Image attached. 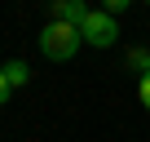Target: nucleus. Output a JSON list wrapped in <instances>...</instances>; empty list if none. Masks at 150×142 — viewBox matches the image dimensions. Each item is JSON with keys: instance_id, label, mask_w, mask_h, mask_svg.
<instances>
[{"instance_id": "2", "label": "nucleus", "mask_w": 150, "mask_h": 142, "mask_svg": "<svg viewBox=\"0 0 150 142\" xmlns=\"http://www.w3.org/2000/svg\"><path fill=\"white\" fill-rule=\"evenodd\" d=\"M80 36H84V44H93V49H110V44L119 40V22H115V14H106V9H88V18L80 22Z\"/></svg>"}, {"instance_id": "5", "label": "nucleus", "mask_w": 150, "mask_h": 142, "mask_svg": "<svg viewBox=\"0 0 150 142\" xmlns=\"http://www.w3.org/2000/svg\"><path fill=\"white\" fill-rule=\"evenodd\" d=\"M128 71H137V76H146V71H150V49H128Z\"/></svg>"}, {"instance_id": "6", "label": "nucleus", "mask_w": 150, "mask_h": 142, "mask_svg": "<svg viewBox=\"0 0 150 142\" xmlns=\"http://www.w3.org/2000/svg\"><path fill=\"white\" fill-rule=\"evenodd\" d=\"M137 98H141V107L150 111V71H146V76L137 80Z\"/></svg>"}, {"instance_id": "3", "label": "nucleus", "mask_w": 150, "mask_h": 142, "mask_svg": "<svg viewBox=\"0 0 150 142\" xmlns=\"http://www.w3.org/2000/svg\"><path fill=\"white\" fill-rule=\"evenodd\" d=\"M84 18H88L84 0H53V22H75V27H80Z\"/></svg>"}, {"instance_id": "7", "label": "nucleus", "mask_w": 150, "mask_h": 142, "mask_svg": "<svg viewBox=\"0 0 150 142\" xmlns=\"http://www.w3.org/2000/svg\"><path fill=\"white\" fill-rule=\"evenodd\" d=\"M9 98H13V85H9V76H5V71H0V107H5Z\"/></svg>"}, {"instance_id": "1", "label": "nucleus", "mask_w": 150, "mask_h": 142, "mask_svg": "<svg viewBox=\"0 0 150 142\" xmlns=\"http://www.w3.org/2000/svg\"><path fill=\"white\" fill-rule=\"evenodd\" d=\"M84 44V36H80V27L75 22H49L44 31H40V53L49 58V62H66V58H75V49Z\"/></svg>"}, {"instance_id": "9", "label": "nucleus", "mask_w": 150, "mask_h": 142, "mask_svg": "<svg viewBox=\"0 0 150 142\" xmlns=\"http://www.w3.org/2000/svg\"><path fill=\"white\" fill-rule=\"evenodd\" d=\"M146 5H150V0H146Z\"/></svg>"}, {"instance_id": "4", "label": "nucleus", "mask_w": 150, "mask_h": 142, "mask_svg": "<svg viewBox=\"0 0 150 142\" xmlns=\"http://www.w3.org/2000/svg\"><path fill=\"white\" fill-rule=\"evenodd\" d=\"M0 71H5V76H9V85H13V89H22V85L31 80V67H27V62H18V58H13V62H5Z\"/></svg>"}, {"instance_id": "8", "label": "nucleus", "mask_w": 150, "mask_h": 142, "mask_svg": "<svg viewBox=\"0 0 150 142\" xmlns=\"http://www.w3.org/2000/svg\"><path fill=\"white\" fill-rule=\"evenodd\" d=\"M128 5H132V0H102V9H106V14H124Z\"/></svg>"}]
</instances>
